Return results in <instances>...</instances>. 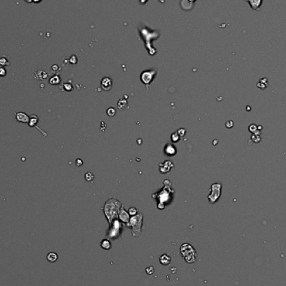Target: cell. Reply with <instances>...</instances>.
Returning <instances> with one entry per match:
<instances>
[{
  "label": "cell",
  "instance_id": "1",
  "mask_svg": "<svg viewBox=\"0 0 286 286\" xmlns=\"http://www.w3.org/2000/svg\"><path fill=\"white\" fill-rule=\"evenodd\" d=\"M181 252H182V256L186 259L187 262L192 263L195 260V250L193 249V248L191 245H189L188 243L182 244V247H181Z\"/></svg>",
  "mask_w": 286,
  "mask_h": 286
},
{
  "label": "cell",
  "instance_id": "2",
  "mask_svg": "<svg viewBox=\"0 0 286 286\" xmlns=\"http://www.w3.org/2000/svg\"><path fill=\"white\" fill-rule=\"evenodd\" d=\"M246 1L249 3V6L251 7V9L256 11L260 9L263 3V0H246Z\"/></svg>",
  "mask_w": 286,
  "mask_h": 286
},
{
  "label": "cell",
  "instance_id": "3",
  "mask_svg": "<svg viewBox=\"0 0 286 286\" xmlns=\"http://www.w3.org/2000/svg\"><path fill=\"white\" fill-rule=\"evenodd\" d=\"M112 86V81L109 78H105L101 81V87L105 91H110Z\"/></svg>",
  "mask_w": 286,
  "mask_h": 286
},
{
  "label": "cell",
  "instance_id": "4",
  "mask_svg": "<svg viewBox=\"0 0 286 286\" xmlns=\"http://www.w3.org/2000/svg\"><path fill=\"white\" fill-rule=\"evenodd\" d=\"M16 120L19 122L28 123L29 121V117L28 116L27 114H25L24 112H18L16 114Z\"/></svg>",
  "mask_w": 286,
  "mask_h": 286
},
{
  "label": "cell",
  "instance_id": "5",
  "mask_svg": "<svg viewBox=\"0 0 286 286\" xmlns=\"http://www.w3.org/2000/svg\"><path fill=\"white\" fill-rule=\"evenodd\" d=\"M38 121H39V118L37 117V115H32L30 117H29V126H36V127H37L38 129L40 130V131H41L40 128H39L37 126ZM42 132H43V131H42ZM43 134H44L45 136H47V134H45V133H44V132H43Z\"/></svg>",
  "mask_w": 286,
  "mask_h": 286
},
{
  "label": "cell",
  "instance_id": "6",
  "mask_svg": "<svg viewBox=\"0 0 286 286\" xmlns=\"http://www.w3.org/2000/svg\"><path fill=\"white\" fill-rule=\"evenodd\" d=\"M160 263L162 264V265H168L169 264L171 263V257L168 256L167 254H162L160 257Z\"/></svg>",
  "mask_w": 286,
  "mask_h": 286
},
{
  "label": "cell",
  "instance_id": "7",
  "mask_svg": "<svg viewBox=\"0 0 286 286\" xmlns=\"http://www.w3.org/2000/svg\"><path fill=\"white\" fill-rule=\"evenodd\" d=\"M57 259H58L57 253H54V252H51V253H48L47 260L49 261V262L54 263V262H55Z\"/></svg>",
  "mask_w": 286,
  "mask_h": 286
},
{
  "label": "cell",
  "instance_id": "8",
  "mask_svg": "<svg viewBox=\"0 0 286 286\" xmlns=\"http://www.w3.org/2000/svg\"><path fill=\"white\" fill-rule=\"evenodd\" d=\"M111 247V242L107 240V239H105L101 242V248L104 249H110Z\"/></svg>",
  "mask_w": 286,
  "mask_h": 286
},
{
  "label": "cell",
  "instance_id": "9",
  "mask_svg": "<svg viewBox=\"0 0 286 286\" xmlns=\"http://www.w3.org/2000/svg\"><path fill=\"white\" fill-rule=\"evenodd\" d=\"M146 274H149V275H152V274H153L154 272H155V269H154V268H153L152 266H149V267H147V268L146 269Z\"/></svg>",
  "mask_w": 286,
  "mask_h": 286
},
{
  "label": "cell",
  "instance_id": "10",
  "mask_svg": "<svg viewBox=\"0 0 286 286\" xmlns=\"http://www.w3.org/2000/svg\"><path fill=\"white\" fill-rule=\"evenodd\" d=\"M115 112H116L114 108H112V107L109 108V109L107 110L108 115H110V116H111V117H112V116H114L115 114Z\"/></svg>",
  "mask_w": 286,
  "mask_h": 286
},
{
  "label": "cell",
  "instance_id": "11",
  "mask_svg": "<svg viewBox=\"0 0 286 286\" xmlns=\"http://www.w3.org/2000/svg\"><path fill=\"white\" fill-rule=\"evenodd\" d=\"M6 71L4 70V68H0V76H4L6 75Z\"/></svg>",
  "mask_w": 286,
  "mask_h": 286
},
{
  "label": "cell",
  "instance_id": "12",
  "mask_svg": "<svg viewBox=\"0 0 286 286\" xmlns=\"http://www.w3.org/2000/svg\"><path fill=\"white\" fill-rule=\"evenodd\" d=\"M233 125V121H228V122H227V124H226V126H227V127L230 128V127H232Z\"/></svg>",
  "mask_w": 286,
  "mask_h": 286
}]
</instances>
